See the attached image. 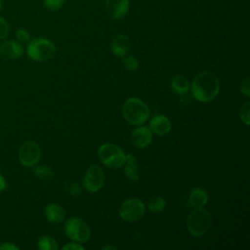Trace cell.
<instances>
[{"mask_svg":"<svg viewBox=\"0 0 250 250\" xmlns=\"http://www.w3.org/2000/svg\"><path fill=\"white\" fill-rule=\"evenodd\" d=\"M152 141V132L149 127L140 126L131 133V142L138 148H145Z\"/></svg>","mask_w":250,"mask_h":250,"instance_id":"cell-10","label":"cell"},{"mask_svg":"<svg viewBox=\"0 0 250 250\" xmlns=\"http://www.w3.org/2000/svg\"><path fill=\"white\" fill-rule=\"evenodd\" d=\"M104 174L99 165H93L88 168L84 175L83 186L90 192H97L104 187Z\"/></svg>","mask_w":250,"mask_h":250,"instance_id":"cell-9","label":"cell"},{"mask_svg":"<svg viewBox=\"0 0 250 250\" xmlns=\"http://www.w3.org/2000/svg\"><path fill=\"white\" fill-rule=\"evenodd\" d=\"M37 247L40 250H58L59 249L56 239L49 235H43L39 237L37 241Z\"/></svg>","mask_w":250,"mask_h":250,"instance_id":"cell-20","label":"cell"},{"mask_svg":"<svg viewBox=\"0 0 250 250\" xmlns=\"http://www.w3.org/2000/svg\"><path fill=\"white\" fill-rule=\"evenodd\" d=\"M188 203L190 206L196 207H204L209 200V195L207 191L201 188H193L188 194Z\"/></svg>","mask_w":250,"mask_h":250,"instance_id":"cell-16","label":"cell"},{"mask_svg":"<svg viewBox=\"0 0 250 250\" xmlns=\"http://www.w3.org/2000/svg\"><path fill=\"white\" fill-rule=\"evenodd\" d=\"M172 128V124L170 119L162 114H158L153 116L149 121V129L152 133L158 136L167 135Z\"/></svg>","mask_w":250,"mask_h":250,"instance_id":"cell-13","label":"cell"},{"mask_svg":"<svg viewBox=\"0 0 250 250\" xmlns=\"http://www.w3.org/2000/svg\"><path fill=\"white\" fill-rule=\"evenodd\" d=\"M146 212L145 203L136 197L128 198L122 202L119 208L120 218L128 223H134L141 220Z\"/></svg>","mask_w":250,"mask_h":250,"instance_id":"cell-7","label":"cell"},{"mask_svg":"<svg viewBox=\"0 0 250 250\" xmlns=\"http://www.w3.org/2000/svg\"><path fill=\"white\" fill-rule=\"evenodd\" d=\"M147 207L151 213H160L166 207V200L160 195H154L148 199Z\"/></svg>","mask_w":250,"mask_h":250,"instance_id":"cell-19","label":"cell"},{"mask_svg":"<svg viewBox=\"0 0 250 250\" xmlns=\"http://www.w3.org/2000/svg\"><path fill=\"white\" fill-rule=\"evenodd\" d=\"M16 37L19 42H28L30 40L29 32L24 28H20L16 31Z\"/></svg>","mask_w":250,"mask_h":250,"instance_id":"cell-27","label":"cell"},{"mask_svg":"<svg viewBox=\"0 0 250 250\" xmlns=\"http://www.w3.org/2000/svg\"><path fill=\"white\" fill-rule=\"evenodd\" d=\"M34 175L42 180H49L53 177V171L47 166H38L34 170Z\"/></svg>","mask_w":250,"mask_h":250,"instance_id":"cell-23","label":"cell"},{"mask_svg":"<svg viewBox=\"0 0 250 250\" xmlns=\"http://www.w3.org/2000/svg\"><path fill=\"white\" fill-rule=\"evenodd\" d=\"M212 226V215L204 207L194 208L188 216L187 228L189 234L194 238L205 235Z\"/></svg>","mask_w":250,"mask_h":250,"instance_id":"cell-2","label":"cell"},{"mask_svg":"<svg viewBox=\"0 0 250 250\" xmlns=\"http://www.w3.org/2000/svg\"><path fill=\"white\" fill-rule=\"evenodd\" d=\"M64 1L65 0H43V4L49 10L56 11V10H59L60 8L62 7Z\"/></svg>","mask_w":250,"mask_h":250,"instance_id":"cell-25","label":"cell"},{"mask_svg":"<svg viewBox=\"0 0 250 250\" xmlns=\"http://www.w3.org/2000/svg\"><path fill=\"white\" fill-rule=\"evenodd\" d=\"M63 188L64 190L72 195V196H78L81 194L82 190H81V188L79 186V184H77L74 180L72 179H67L63 185Z\"/></svg>","mask_w":250,"mask_h":250,"instance_id":"cell-21","label":"cell"},{"mask_svg":"<svg viewBox=\"0 0 250 250\" xmlns=\"http://www.w3.org/2000/svg\"><path fill=\"white\" fill-rule=\"evenodd\" d=\"M124 174L131 182H137L140 178V168L137 162V158L133 154H127L123 163Z\"/></svg>","mask_w":250,"mask_h":250,"instance_id":"cell-15","label":"cell"},{"mask_svg":"<svg viewBox=\"0 0 250 250\" xmlns=\"http://www.w3.org/2000/svg\"><path fill=\"white\" fill-rule=\"evenodd\" d=\"M124 65L128 70L134 71L139 67V61L134 56H126L124 58Z\"/></svg>","mask_w":250,"mask_h":250,"instance_id":"cell-24","label":"cell"},{"mask_svg":"<svg viewBox=\"0 0 250 250\" xmlns=\"http://www.w3.org/2000/svg\"><path fill=\"white\" fill-rule=\"evenodd\" d=\"M98 155L103 164L109 168L123 166L126 154L120 146L115 144H104L99 147Z\"/></svg>","mask_w":250,"mask_h":250,"instance_id":"cell-5","label":"cell"},{"mask_svg":"<svg viewBox=\"0 0 250 250\" xmlns=\"http://www.w3.org/2000/svg\"><path fill=\"white\" fill-rule=\"evenodd\" d=\"M193 98L200 103H209L217 98L221 84L218 76L208 70H203L195 75L190 85Z\"/></svg>","mask_w":250,"mask_h":250,"instance_id":"cell-1","label":"cell"},{"mask_svg":"<svg viewBox=\"0 0 250 250\" xmlns=\"http://www.w3.org/2000/svg\"><path fill=\"white\" fill-rule=\"evenodd\" d=\"M250 102L246 101L244 104H241L239 108V117L240 120L246 125L249 126L250 123Z\"/></svg>","mask_w":250,"mask_h":250,"instance_id":"cell-22","label":"cell"},{"mask_svg":"<svg viewBox=\"0 0 250 250\" xmlns=\"http://www.w3.org/2000/svg\"><path fill=\"white\" fill-rule=\"evenodd\" d=\"M124 118L132 125L144 124L149 116L147 104L139 98H130L122 105Z\"/></svg>","mask_w":250,"mask_h":250,"instance_id":"cell-3","label":"cell"},{"mask_svg":"<svg viewBox=\"0 0 250 250\" xmlns=\"http://www.w3.org/2000/svg\"><path fill=\"white\" fill-rule=\"evenodd\" d=\"M130 48V43L124 34H115L110 42L111 52L117 57H124Z\"/></svg>","mask_w":250,"mask_h":250,"instance_id":"cell-14","label":"cell"},{"mask_svg":"<svg viewBox=\"0 0 250 250\" xmlns=\"http://www.w3.org/2000/svg\"><path fill=\"white\" fill-rule=\"evenodd\" d=\"M64 231L67 237L76 242H87L91 237L90 226L79 217L69 218L64 225Z\"/></svg>","mask_w":250,"mask_h":250,"instance_id":"cell-6","label":"cell"},{"mask_svg":"<svg viewBox=\"0 0 250 250\" xmlns=\"http://www.w3.org/2000/svg\"><path fill=\"white\" fill-rule=\"evenodd\" d=\"M18 249H19L18 246L9 242H5L0 245V250H18Z\"/></svg>","mask_w":250,"mask_h":250,"instance_id":"cell-30","label":"cell"},{"mask_svg":"<svg viewBox=\"0 0 250 250\" xmlns=\"http://www.w3.org/2000/svg\"><path fill=\"white\" fill-rule=\"evenodd\" d=\"M23 54V48L19 41L9 40L5 41L0 46V55L7 60H15Z\"/></svg>","mask_w":250,"mask_h":250,"instance_id":"cell-12","label":"cell"},{"mask_svg":"<svg viewBox=\"0 0 250 250\" xmlns=\"http://www.w3.org/2000/svg\"><path fill=\"white\" fill-rule=\"evenodd\" d=\"M26 53L33 61L45 62L54 57L56 53V46L47 38L36 37L28 41Z\"/></svg>","mask_w":250,"mask_h":250,"instance_id":"cell-4","label":"cell"},{"mask_svg":"<svg viewBox=\"0 0 250 250\" xmlns=\"http://www.w3.org/2000/svg\"><path fill=\"white\" fill-rule=\"evenodd\" d=\"M171 88L179 95H184L188 92L190 84L188 80L183 75H175L171 80Z\"/></svg>","mask_w":250,"mask_h":250,"instance_id":"cell-18","label":"cell"},{"mask_svg":"<svg viewBox=\"0 0 250 250\" xmlns=\"http://www.w3.org/2000/svg\"><path fill=\"white\" fill-rule=\"evenodd\" d=\"M7 187V184H6V181L4 179V177L0 174V192L3 191Z\"/></svg>","mask_w":250,"mask_h":250,"instance_id":"cell-31","label":"cell"},{"mask_svg":"<svg viewBox=\"0 0 250 250\" xmlns=\"http://www.w3.org/2000/svg\"><path fill=\"white\" fill-rule=\"evenodd\" d=\"M41 157V149L33 141L24 142L19 149V159L23 166L31 167L37 164Z\"/></svg>","mask_w":250,"mask_h":250,"instance_id":"cell-8","label":"cell"},{"mask_svg":"<svg viewBox=\"0 0 250 250\" xmlns=\"http://www.w3.org/2000/svg\"><path fill=\"white\" fill-rule=\"evenodd\" d=\"M62 249L63 250H84V247L75 241V242L67 243L62 247Z\"/></svg>","mask_w":250,"mask_h":250,"instance_id":"cell-29","label":"cell"},{"mask_svg":"<svg viewBox=\"0 0 250 250\" xmlns=\"http://www.w3.org/2000/svg\"><path fill=\"white\" fill-rule=\"evenodd\" d=\"M249 77L246 76L239 85V91L245 96V97H250V87H249Z\"/></svg>","mask_w":250,"mask_h":250,"instance_id":"cell-28","label":"cell"},{"mask_svg":"<svg viewBox=\"0 0 250 250\" xmlns=\"http://www.w3.org/2000/svg\"><path fill=\"white\" fill-rule=\"evenodd\" d=\"M2 9V0H0V11Z\"/></svg>","mask_w":250,"mask_h":250,"instance_id":"cell-33","label":"cell"},{"mask_svg":"<svg viewBox=\"0 0 250 250\" xmlns=\"http://www.w3.org/2000/svg\"><path fill=\"white\" fill-rule=\"evenodd\" d=\"M45 217L50 223L60 224L64 220L65 214L62 206L56 203H51L45 208Z\"/></svg>","mask_w":250,"mask_h":250,"instance_id":"cell-17","label":"cell"},{"mask_svg":"<svg viewBox=\"0 0 250 250\" xmlns=\"http://www.w3.org/2000/svg\"><path fill=\"white\" fill-rule=\"evenodd\" d=\"M129 0H105V10L110 18L119 20L129 11Z\"/></svg>","mask_w":250,"mask_h":250,"instance_id":"cell-11","label":"cell"},{"mask_svg":"<svg viewBox=\"0 0 250 250\" xmlns=\"http://www.w3.org/2000/svg\"><path fill=\"white\" fill-rule=\"evenodd\" d=\"M9 33V24L4 18L0 17V41L6 39Z\"/></svg>","mask_w":250,"mask_h":250,"instance_id":"cell-26","label":"cell"},{"mask_svg":"<svg viewBox=\"0 0 250 250\" xmlns=\"http://www.w3.org/2000/svg\"><path fill=\"white\" fill-rule=\"evenodd\" d=\"M116 249H117L116 246H114V245H109V244H107V245H105V246L103 247V250H116Z\"/></svg>","mask_w":250,"mask_h":250,"instance_id":"cell-32","label":"cell"}]
</instances>
